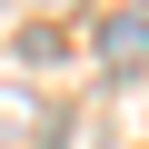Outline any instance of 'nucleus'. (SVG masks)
Wrapping results in <instances>:
<instances>
[{"label":"nucleus","mask_w":149,"mask_h":149,"mask_svg":"<svg viewBox=\"0 0 149 149\" xmlns=\"http://www.w3.org/2000/svg\"><path fill=\"white\" fill-rule=\"evenodd\" d=\"M100 60L109 70H149V10H109L100 20Z\"/></svg>","instance_id":"f257e3e1"}]
</instances>
